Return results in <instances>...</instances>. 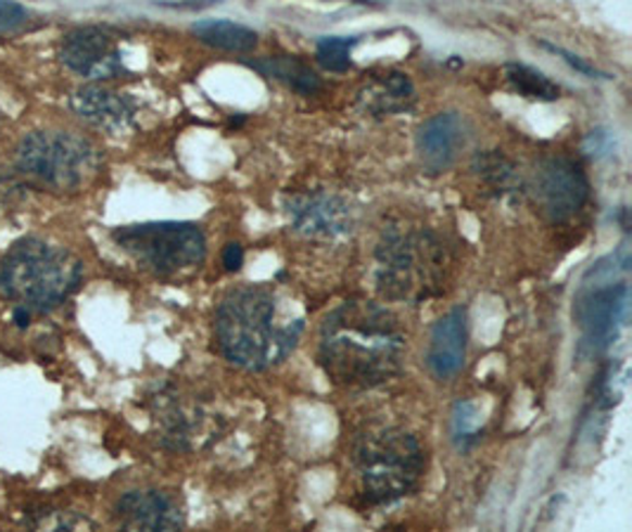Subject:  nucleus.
<instances>
[{"instance_id": "obj_1", "label": "nucleus", "mask_w": 632, "mask_h": 532, "mask_svg": "<svg viewBox=\"0 0 632 532\" xmlns=\"http://www.w3.org/2000/svg\"><path fill=\"white\" fill-rule=\"evenodd\" d=\"M403 357L405 334L384 305L346 301L325 317L318 360L334 383L372 389L399 375Z\"/></svg>"}, {"instance_id": "obj_2", "label": "nucleus", "mask_w": 632, "mask_h": 532, "mask_svg": "<svg viewBox=\"0 0 632 532\" xmlns=\"http://www.w3.org/2000/svg\"><path fill=\"white\" fill-rule=\"evenodd\" d=\"M306 315L268 287H240L220 301L216 337L223 355L237 367L268 369L282 363L304 334Z\"/></svg>"}, {"instance_id": "obj_3", "label": "nucleus", "mask_w": 632, "mask_h": 532, "mask_svg": "<svg viewBox=\"0 0 632 532\" xmlns=\"http://www.w3.org/2000/svg\"><path fill=\"white\" fill-rule=\"evenodd\" d=\"M81 282V263L69 251L26 237L0 261V294L29 311L48 313Z\"/></svg>"}, {"instance_id": "obj_4", "label": "nucleus", "mask_w": 632, "mask_h": 532, "mask_svg": "<svg viewBox=\"0 0 632 532\" xmlns=\"http://www.w3.org/2000/svg\"><path fill=\"white\" fill-rule=\"evenodd\" d=\"M445 249L425 230L389 228L377 246V291L389 301L419 303L441 294Z\"/></svg>"}, {"instance_id": "obj_5", "label": "nucleus", "mask_w": 632, "mask_h": 532, "mask_svg": "<svg viewBox=\"0 0 632 532\" xmlns=\"http://www.w3.org/2000/svg\"><path fill=\"white\" fill-rule=\"evenodd\" d=\"M355 467L367 504L384 507L413 495L425 473V452L401 429L365 433L355 445Z\"/></svg>"}, {"instance_id": "obj_6", "label": "nucleus", "mask_w": 632, "mask_h": 532, "mask_svg": "<svg viewBox=\"0 0 632 532\" xmlns=\"http://www.w3.org/2000/svg\"><path fill=\"white\" fill-rule=\"evenodd\" d=\"M20 166L52 190L72 192L98 173V150L67 130H34L17 150Z\"/></svg>"}, {"instance_id": "obj_7", "label": "nucleus", "mask_w": 632, "mask_h": 532, "mask_svg": "<svg viewBox=\"0 0 632 532\" xmlns=\"http://www.w3.org/2000/svg\"><path fill=\"white\" fill-rule=\"evenodd\" d=\"M114 242L156 275L200 268L206 256L204 232L192 223H144L114 230Z\"/></svg>"}, {"instance_id": "obj_8", "label": "nucleus", "mask_w": 632, "mask_h": 532, "mask_svg": "<svg viewBox=\"0 0 632 532\" xmlns=\"http://www.w3.org/2000/svg\"><path fill=\"white\" fill-rule=\"evenodd\" d=\"M533 192L552 220H566L581 211L590 197V182L581 164L569 156H549L535 168Z\"/></svg>"}, {"instance_id": "obj_9", "label": "nucleus", "mask_w": 632, "mask_h": 532, "mask_svg": "<svg viewBox=\"0 0 632 532\" xmlns=\"http://www.w3.org/2000/svg\"><path fill=\"white\" fill-rule=\"evenodd\" d=\"M60 60L74 74L96 78V81L124 74L122 50H118L114 36L100 26H81V29L64 36Z\"/></svg>"}, {"instance_id": "obj_10", "label": "nucleus", "mask_w": 632, "mask_h": 532, "mask_svg": "<svg viewBox=\"0 0 632 532\" xmlns=\"http://www.w3.org/2000/svg\"><path fill=\"white\" fill-rule=\"evenodd\" d=\"M628 284H607L590 291L578 303V322L583 327V343L592 353L607 351L618 339L628 319Z\"/></svg>"}, {"instance_id": "obj_11", "label": "nucleus", "mask_w": 632, "mask_h": 532, "mask_svg": "<svg viewBox=\"0 0 632 532\" xmlns=\"http://www.w3.org/2000/svg\"><path fill=\"white\" fill-rule=\"evenodd\" d=\"M287 213L296 232L315 239H337L353 228V213L349 204L334 194H299L289 199Z\"/></svg>"}, {"instance_id": "obj_12", "label": "nucleus", "mask_w": 632, "mask_h": 532, "mask_svg": "<svg viewBox=\"0 0 632 532\" xmlns=\"http://www.w3.org/2000/svg\"><path fill=\"white\" fill-rule=\"evenodd\" d=\"M116 518L126 530H178L182 511L162 490H134L116 502Z\"/></svg>"}, {"instance_id": "obj_13", "label": "nucleus", "mask_w": 632, "mask_h": 532, "mask_svg": "<svg viewBox=\"0 0 632 532\" xmlns=\"http://www.w3.org/2000/svg\"><path fill=\"white\" fill-rule=\"evenodd\" d=\"M72 112L104 132H124L134 126L136 110L124 96L102 86H86L69 100Z\"/></svg>"}, {"instance_id": "obj_14", "label": "nucleus", "mask_w": 632, "mask_h": 532, "mask_svg": "<svg viewBox=\"0 0 632 532\" xmlns=\"http://www.w3.org/2000/svg\"><path fill=\"white\" fill-rule=\"evenodd\" d=\"M467 142L465 122L455 112H443L431 116L429 122L419 128L417 136V152L421 164L429 170H445L453 166L459 150Z\"/></svg>"}, {"instance_id": "obj_15", "label": "nucleus", "mask_w": 632, "mask_h": 532, "mask_svg": "<svg viewBox=\"0 0 632 532\" xmlns=\"http://www.w3.org/2000/svg\"><path fill=\"white\" fill-rule=\"evenodd\" d=\"M467 357V313L455 308L443 315L431 329L427 363L439 379L455 377Z\"/></svg>"}, {"instance_id": "obj_16", "label": "nucleus", "mask_w": 632, "mask_h": 532, "mask_svg": "<svg viewBox=\"0 0 632 532\" xmlns=\"http://www.w3.org/2000/svg\"><path fill=\"white\" fill-rule=\"evenodd\" d=\"M361 102L372 114H399L410 110L415 102L413 81L401 72H389L372 78L361 90Z\"/></svg>"}, {"instance_id": "obj_17", "label": "nucleus", "mask_w": 632, "mask_h": 532, "mask_svg": "<svg viewBox=\"0 0 632 532\" xmlns=\"http://www.w3.org/2000/svg\"><path fill=\"white\" fill-rule=\"evenodd\" d=\"M249 66H254V69L261 72L263 76L275 78V81H280L282 86L296 90L299 96H315V92L323 88L318 72L299 58L270 55V58L249 62Z\"/></svg>"}, {"instance_id": "obj_18", "label": "nucleus", "mask_w": 632, "mask_h": 532, "mask_svg": "<svg viewBox=\"0 0 632 532\" xmlns=\"http://www.w3.org/2000/svg\"><path fill=\"white\" fill-rule=\"evenodd\" d=\"M192 31L202 43L226 52H249L258 43L256 31L230 20H202L192 26Z\"/></svg>"}, {"instance_id": "obj_19", "label": "nucleus", "mask_w": 632, "mask_h": 532, "mask_svg": "<svg viewBox=\"0 0 632 532\" xmlns=\"http://www.w3.org/2000/svg\"><path fill=\"white\" fill-rule=\"evenodd\" d=\"M473 170L479 173L485 188L495 192L497 197H515L521 194L523 190V180L517 166L511 164L505 154H500L495 150L477 154V159H473Z\"/></svg>"}, {"instance_id": "obj_20", "label": "nucleus", "mask_w": 632, "mask_h": 532, "mask_svg": "<svg viewBox=\"0 0 632 532\" xmlns=\"http://www.w3.org/2000/svg\"><path fill=\"white\" fill-rule=\"evenodd\" d=\"M505 76L509 86L515 88L521 98L538 100V102H555L561 96V88L555 81H549L543 72L533 69V66L509 62L505 66Z\"/></svg>"}, {"instance_id": "obj_21", "label": "nucleus", "mask_w": 632, "mask_h": 532, "mask_svg": "<svg viewBox=\"0 0 632 532\" xmlns=\"http://www.w3.org/2000/svg\"><path fill=\"white\" fill-rule=\"evenodd\" d=\"M358 46V38L327 36L318 43V62L325 72L344 74L351 69V52Z\"/></svg>"}, {"instance_id": "obj_22", "label": "nucleus", "mask_w": 632, "mask_h": 532, "mask_svg": "<svg viewBox=\"0 0 632 532\" xmlns=\"http://www.w3.org/2000/svg\"><path fill=\"white\" fill-rule=\"evenodd\" d=\"M455 438L463 449L471 447L473 443H479V438H481L477 405L469 401L455 405Z\"/></svg>"}, {"instance_id": "obj_23", "label": "nucleus", "mask_w": 632, "mask_h": 532, "mask_svg": "<svg viewBox=\"0 0 632 532\" xmlns=\"http://www.w3.org/2000/svg\"><path fill=\"white\" fill-rule=\"evenodd\" d=\"M29 20V12H26L15 0H0V34L17 31L20 26Z\"/></svg>"}, {"instance_id": "obj_24", "label": "nucleus", "mask_w": 632, "mask_h": 532, "mask_svg": "<svg viewBox=\"0 0 632 532\" xmlns=\"http://www.w3.org/2000/svg\"><path fill=\"white\" fill-rule=\"evenodd\" d=\"M543 48H547L549 52H555V55H559L566 64L569 66H573L576 72H581V74H585V76H590V78H609L607 74H602L597 66H592L590 62H585V60H581L578 55H573V52H569V50H564V48H559V46H552V43H540Z\"/></svg>"}, {"instance_id": "obj_25", "label": "nucleus", "mask_w": 632, "mask_h": 532, "mask_svg": "<svg viewBox=\"0 0 632 532\" xmlns=\"http://www.w3.org/2000/svg\"><path fill=\"white\" fill-rule=\"evenodd\" d=\"M585 150L592 156H602L604 152L611 150V138L607 130H592L590 138L585 140Z\"/></svg>"}, {"instance_id": "obj_26", "label": "nucleus", "mask_w": 632, "mask_h": 532, "mask_svg": "<svg viewBox=\"0 0 632 532\" xmlns=\"http://www.w3.org/2000/svg\"><path fill=\"white\" fill-rule=\"evenodd\" d=\"M242 263H244V249L237 242L228 244L226 251H223V265H226L230 273H235V270L242 268Z\"/></svg>"}, {"instance_id": "obj_27", "label": "nucleus", "mask_w": 632, "mask_h": 532, "mask_svg": "<svg viewBox=\"0 0 632 532\" xmlns=\"http://www.w3.org/2000/svg\"><path fill=\"white\" fill-rule=\"evenodd\" d=\"M12 319H15V325L20 329H26L31 322V311L24 308V305H20V308H15V313H12Z\"/></svg>"}]
</instances>
